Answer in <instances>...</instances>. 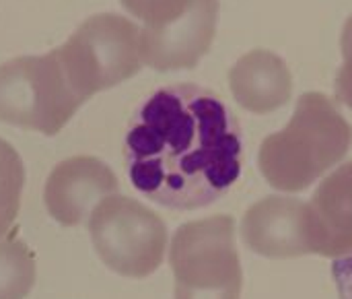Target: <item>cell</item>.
<instances>
[{
  "label": "cell",
  "mask_w": 352,
  "mask_h": 299,
  "mask_svg": "<svg viewBox=\"0 0 352 299\" xmlns=\"http://www.w3.org/2000/svg\"><path fill=\"white\" fill-rule=\"evenodd\" d=\"M243 130L214 91L175 83L153 91L132 114L124 161L130 184L173 211L214 205L243 174Z\"/></svg>",
  "instance_id": "6da1fadb"
},
{
  "label": "cell",
  "mask_w": 352,
  "mask_h": 299,
  "mask_svg": "<svg viewBox=\"0 0 352 299\" xmlns=\"http://www.w3.org/2000/svg\"><path fill=\"white\" fill-rule=\"evenodd\" d=\"M82 99L56 76L50 60H16L0 68V120L58 132Z\"/></svg>",
  "instance_id": "7a4b0ae2"
},
{
  "label": "cell",
  "mask_w": 352,
  "mask_h": 299,
  "mask_svg": "<svg viewBox=\"0 0 352 299\" xmlns=\"http://www.w3.org/2000/svg\"><path fill=\"white\" fill-rule=\"evenodd\" d=\"M116 190V178L105 165L89 157L60 163L43 188V205L52 219L64 227H76L97 207V200Z\"/></svg>",
  "instance_id": "3957f363"
},
{
  "label": "cell",
  "mask_w": 352,
  "mask_h": 299,
  "mask_svg": "<svg viewBox=\"0 0 352 299\" xmlns=\"http://www.w3.org/2000/svg\"><path fill=\"white\" fill-rule=\"evenodd\" d=\"M140 217L142 209L126 198H111L95 207L89 217V234L99 258L118 273L140 269Z\"/></svg>",
  "instance_id": "277c9868"
},
{
  "label": "cell",
  "mask_w": 352,
  "mask_h": 299,
  "mask_svg": "<svg viewBox=\"0 0 352 299\" xmlns=\"http://www.w3.org/2000/svg\"><path fill=\"white\" fill-rule=\"evenodd\" d=\"M35 260L19 238L0 240V299H25L35 285Z\"/></svg>",
  "instance_id": "5b68a950"
},
{
  "label": "cell",
  "mask_w": 352,
  "mask_h": 299,
  "mask_svg": "<svg viewBox=\"0 0 352 299\" xmlns=\"http://www.w3.org/2000/svg\"><path fill=\"white\" fill-rule=\"evenodd\" d=\"M23 180V165L16 153L0 141V240L8 236L19 215Z\"/></svg>",
  "instance_id": "8992f818"
},
{
  "label": "cell",
  "mask_w": 352,
  "mask_h": 299,
  "mask_svg": "<svg viewBox=\"0 0 352 299\" xmlns=\"http://www.w3.org/2000/svg\"><path fill=\"white\" fill-rule=\"evenodd\" d=\"M332 281L336 285L338 299H352V252L332 262Z\"/></svg>",
  "instance_id": "52a82bcc"
}]
</instances>
